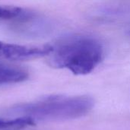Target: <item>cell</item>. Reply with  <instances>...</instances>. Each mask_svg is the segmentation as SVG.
I'll return each mask as SVG.
<instances>
[{
	"label": "cell",
	"instance_id": "1",
	"mask_svg": "<svg viewBox=\"0 0 130 130\" xmlns=\"http://www.w3.org/2000/svg\"><path fill=\"white\" fill-rule=\"evenodd\" d=\"M48 62L57 69H67L75 75H87L101 62L104 48L97 39L87 35L66 37L54 45Z\"/></svg>",
	"mask_w": 130,
	"mask_h": 130
},
{
	"label": "cell",
	"instance_id": "2",
	"mask_svg": "<svg viewBox=\"0 0 130 130\" xmlns=\"http://www.w3.org/2000/svg\"><path fill=\"white\" fill-rule=\"evenodd\" d=\"M94 106V99L88 95H50L34 102L15 106L8 113L17 117H27L34 123L59 121L82 117Z\"/></svg>",
	"mask_w": 130,
	"mask_h": 130
},
{
	"label": "cell",
	"instance_id": "3",
	"mask_svg": "<svg viewBox=\"0 0 130 130\" xmlns=\"http://www.w3.org/2000/svg\"><path fill=\"white\" fill-rule=\"evenodd\" d=\"M52 49V45L27 46L0 41V59L14 61L33 59L48 56Z\"/></svg>",
	"mask_w": 130,
	"mask_h": 130
},
{
	"label": "cell",
	"instance_id": "4",
	"mask_svg": "<svg viewBox=\"0 0 130 130\" xmlns=\"http://www.w3.org/2000/svg\"><path fill=\"white\" fill-rule=\"evenodd\" d=\"M28 78V72L22 68L0 63V85L18 83Z\"/></svg>",
	"mask_w": 130,
	"mask_h": 130
},
{
	"label": "cell",
	"instance_id": "5",
	"mask_svg": "<svg viewBox=\"0 0 130 130\" xmlns=\"http://www.w3.org/2000/svg\"><path fill=\"white\" fill-rule=\"evenodd\" d=\"M34 124L35 123L27 117L0 119V130H24Z\"/></svg>",
	"mask_w": 130,
	"mask_h": 130
},
{
	"label": "cell",
	"instance_id": "6",
	"mask_svg": "<svg viewBox=\"0 0 130 130\" xmlns=\"http://www.w3.org/2000/svg\"><path fill=\"white\" fill-rule=\"evenodd\" d=\"M24 14V11L19 7L11 5H0V19H11L18 18Z\"/></svg>",
	"mask_w": 130,
	"mask_h": 130
},
{
	"label": "cell",
	"instance_id": "7",
	"mask_svg": "<svg viewBox=\"0 0 130 130\" xmlns=\"http://www.w3.org/2000/svg\"><path fill=\"white\" fill-rule=\"evenodd\" d=\"M129 35H130V31H129Z\"/></svg>",
	"mask_w": 130,
	"mask_h": 130
}]
</instances>
